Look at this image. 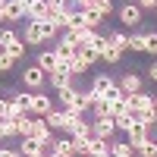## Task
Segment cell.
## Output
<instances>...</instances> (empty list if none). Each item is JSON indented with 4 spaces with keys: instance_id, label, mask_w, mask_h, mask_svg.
I'll return each instance as SVG.
<instances>
[{
    "instance_id": "obj_1",
    "label": "cell",
    "mask_w": 157,
    "mask_h": 157,
    "mask_svg": "<svg viewBox=\"0 0 157 157\" xmlns=\"http://www.w3.org/2000/svg\"><path fill=\"white\" fill-rule=\"evenodd\" d=\"M22 104H25V110H29L32 116H47L50 110H54V101H50L44 91H22Z\"/></svg>"
},
{
    "instance_id": "obj_2",
    "label": "cell",
    "mask_w": 157,
    "mask_h": 157,
    "mask_svg": "<svg viewBox=\"0 0 157 157\" xmlns=\"http://www.w3.org/2000/svg\"><path fill=\"white\" fill-rule=\"evenodd\" d=\"M19 82L25 85V91H44V85H47V72L38 66V63H32V66H25V69L19 72Z\"/></svg>"
},
{
    "instance_id": "obj_3",
    "label": "cell",
    "mask_w": 157,
    "mask_h": 157,
    "mask_svg": "<svg viewBox=\"0 0 157 157\" xmlns=\"http://www.w3.org/2000/svg\"><path fill=\"white\" fill-rule=\"evenodd\" d=\"M63 132H69V138H72V135H91V123H85L82 113L63 110Z\"/></svg>"
},
{
    "instance_id": "obj_4",
    "label": "cell",
    "mask_w": 157,
    "mask_h": 157,
    "mask_svg": "<svg viewBox=\"0 0 157 157\" xmlns=\"http://www.w3.org/2000/svg\"><path fill=\"white\" fill-rule=\"evenodd\" d=\"M157 135V126H145V123H135V126H129L126 129V141L132 148H138L141 141H148V138H154Z\"/></svg>"
},
{
    "instance_id": "obj_5",
    "label": "cell",
    "mask_w": 157,
    "mask_h": 157,
    "mask_svg": "<svg viewBox=\"0 0 157 157\" xmlns=\"http://www.w3.org/2000/svg\"><path fill=\"white\" fill-rule=\"evenodd\" d=\"M116 132V120L113 116H94V123H91V138H113Z\"/></svg>"
},
{
    "instance_id": "obj_6",
    "label": "cell",
    "mask_w": 157,
    "mask_h": 157,
    "mask_svg": "<svg viewBox=\"0 0 157 157\" xmlns=\"http://www.w3.org/2000/svg\"><path fill=\"white\" fill-rule=\"evenodd\" d=\"M141 13H145V10H141L135 0H126V3L116 10V16H120L123 25H141Z\"/></svg>"
},
{
    "instance_id": "obj_7",
    "label": "cell",
    "mask_w": 157,
    "mask_h": 157,
    "mask_svg": "<svg viewBox=\"0 0 157 157\" xmlns=\"http://www.w3.org/2000/svg\"><path fill=\"white\" fill-rule=\"evenodd\" d=\"M98 50H101V60H104V63H107V66H116V63H120V60H123V50H120V47H116V44L110 41V38H107V35H104V38H101V44H98Z\"/></svg>"
},
{
    "instance_id": "obj_8",
    "label": "cell",
    "mask_w": 157,
    "mask_h": 157,
    "mask_svg": "<svg viewBox=\"0 0 157 157\" xmlns=\"http://www.w3.org/2000/svg\"><path fill=\"white\" fill-rule=\"evenodd\" d=\"M32 135L41 145H54V129L44 123V116H32Z\"/></svg>"
},
{
    "instance_id": "obj_9",
    "label": "cell",
    "mask_w": 157,
    "mask_h": 157,
    "mask_svg": "<svg viewBox=\"0 0 157 157\" xmlns=\"http://www.w3.org/2000/svg\"><path fill=\"white\" fill-rule=\"evenodd\" d=\"M22 41H25V47H41V44H44V41H41V22H35V19L25 22V29H22Z\"/></svg>"
},
{
    "instance_id": "obj_10",
    "label": "cell",
    "mask_w": 157,
    "mask_h": 157,
    "mask_svg": "<svg viewBox=\"0 0 157 157\" xmlns=\"http://www.w3.org/2000/svg\"><path fill=\"white\" fill-rule=\"evenodd\" d=\"M29 13H25V3L22 0H6L3 3V19L6 22H19V19H25Z\"/></svg>"
},
{
    "instance_id": "obj_11",
    "label": "cell",
    "mask_w": 157,
    "mask_h": 157,
    "mask_svg": "<svg viewBox=\"0 0 157 157\" xmlns=\"http://www.w3.org/2000/svg\"><path fill=\"white\" fill-rule=\"evenodd\" d=\"M129 98H132L135 113H151L154 110V94H148V91H135V94H129Z\"/></svg>"
},
{
    "instance_id": "obj_12",
    "label": "cell",
    "mask_w": 157,
    "mask_h": 157,
    "mask_svg": "<svg viewBox=\"0 0 157 157\" xmlns=\"http://www.w3.org/2000/svg\"><path fill=\"white\" fill-rule=\"evenodd\" d=\"M113 85H116V82H113V75H110V72H101V75H94V78H91V91H94L98 98H104Z\"/></svg>"
},
{
    "instance_id": "obj_13",
    "label": "cell",
    "mask_w": 157,
    "mask_h": 157,
    "mask_svg": "<svg viewBox=\"0 0 157 157\" xmlns=\"http://www.w3.org/2000/svg\"><path fill=\"white\" fill-rule=\"evenodd\" d=\"M78 13V19H82L85 29H98V25H104V16L94 10V6H88V10H75Z\"/></svg>"
},
{
    "instance_id": "obj_14",
    "label": "cell",
    "mask_w": 157,
    "mask_h": 157,
    "mask_svg": "<svg viewBox=\"0 0 157 157\" xmlns=\"http://www.w3.org/2000/svg\"><path fill=\"white\" fill-rule=\"evenodd\" d=\"M123 88V94H135V91H141V75H135V72H126V75H120V82H116Z\"/></svg>"
},
{
    "instance_id": "obj_15",
    "label": "cell",
    "mask_w": 157,
    "mask_h": 157,
    "mask_svg": "<svg viewBox=\"0 0 157 157\" xmlns=\"http://www.w3.org/2000/svg\"><path fill=\"white\" fill-rule=\"evenodd\" d=\"M57 63H60V57H57L54 47H50V50H38V66H41L44 72H54Z\"/></svg>"
},
{
    "instance_id": "obj_16",
    "label": "cell",
    "mask_w": 157,
    "mask_h": 157,
    "mask_svg": "<svg viewBox=\"0 0 157 157\" xmlns=\"http://www.w3.org/2000/svg\"><path fill=\"white\" fill-rule=\"evenodd\" d=\"M88 157H110V141L107 138H91Z\"/></svg>"
},
{
    "instance_id": "obj_17",
    "label": "cell",
    "mask_w": 157,
    "mask_h": 157,
    "mask_svg": "<svg viewBox=\"0 0 157 157\" xmlns=\"http://www.w3.org/2000/svg\"><path fill=\"white\" fill-rule=\"evenodd\" d=\"M47 16H50L47 0H38L35 6H29V19H35V22H47Z\"/></svg>"
},
{
    "instance_id": "obj_18",
    "label": "cell",
    "mask_w": 157,
    "mask_h": 157,
    "mask_svg": "<svg viewBox=\"0 0 157 157\" xmlns=\"http://www.w3.org/2000/svg\"><path fill=\"white\" fill-rule=\"evenodd\" d=\"M19 151H22V157H29V154L44 151V145H41V141H38L35 135H22V145H19Z\"/></svg>"
},
{
    "instance_id": "obj_19",
    "label": "cell",
    "mask_w": 157,
    "mask_h": 157,
    "mask_svg": "<svg viewBox=\"0 0 157 157\" xmlns=\"http://www.w3.org/2000/svg\"><path fill=\"white\" fill-rule=\"evenodd\" d=\"M110 157H135V148L129 141H110Z\"/></svg>"
},
{
    "instance_id": "obj_20",
    "label": "cell",
    "mask_w": 157,
    "mask_h": 157,
    "mask_svg": "<svg viewBox=\"0 0 157 157\" xmlns=\"http://www.w3.org/2000/svg\"><path fill=\"white\" fill-rule=\"evenodd\" d=\"M54 151L60 154V157H75V145H72V138H54Z\"/></svg>"
},
{
    "instance_id": "obj_21",
    "label": "cell",
    "mask_w": 157,
    "mask_h": 157,
    "mask_svg": "<svg viewBox=\"0 0 157 157\" xmlns=\"http://www.w3.org/2000/svg\"><path fill=\"white\" fill-rule=\"evenodd\" d=\"M78 57H82L88 66H94V63L101 60V50H98V44H88V47H78Z\"/></svg>"
},
{
    "instance_id": "obj_22",
    "label": "cell",
    "mask_w": 157,
    "mask_h": 157,
    "mask_svg": "<svg viewBox=\"0 0 157 157\" xmlns=\"http://www.w3.org/2000/svg\"><path fill=\"white\" fill-rule=\"evenodd\" d=\"M72 145H75V157H88L91 135H72Z\"/></svg>"
},
{
    "instance_id": "obj_23",
    "label": "cell",
    "mask_w": 157,
    "mask_h": 157,
    "mask_svg": "<svg viewBox=\"0 0 157 157\" xmlns=\"http://www.w3.org/2000/svg\"><path fill=\"white\" fill-rule=\"evenodd\" d=\"M126 50H132V54H145V35H141V32L129 35V44H126Z\"/></svg>"
},
{
    "instance_id": "obj_24",
    "label": "cell",
    "mask_w": 157,
    "mask_h": 157,
    "mask_svg": "<svg viewBox=\"0 0 157 157\" xmlns=\"http://www.w3.org/2000/svg\"><path fill=\"white\" fill-rule=\"evenodd\" d=\"M60 35V25L57 22H41V41H54Z\"/></svg>"
},
{
    "instance_id": "obj_25",
    "label": "cell",
    "mask_w": 157,
    "mask_h": 157,
    "mask_svg": "<svg viewBox=\"0 0 157 157\" xmlns=\"http://www.w3.org/2000/svg\"><path fill=\"white\" fill-rule=\"evenodd\" d=\"M88 69H91V66H88V63L78 57V54H75V57H69V72H72V75H82V72H88Z\"/></svg>"
},
{
    "instance_id": "obj_26",
    "label": "cell",
    "mask_w": 157,
    "mask_h": 157,
    "mask_svg": "<svg viewBox=\"0 0 157 157\" xmlns=\"http://www.w3.org/2000/svg\"><path fill=\"white\" fill-rule=\"evenodd\" d=\"M116 120V129H120V132H126L129 126H135L138 120H135V113H120V116H113Z\"/></svg>"
},
{
    "instance_id": "obj_27",
    "label": "cell",
    "mask_w": 157,
    "mask_h": 157,
    "mask_svg": "<svg viewBox=\"0 0 157 157\" xmlns=\"http://www.w3.org/2000/svg\"><path fill=\"white\" fill-rule=\"evenodd\" d=\"M6 54H10L13 60H22V57H25V41H22V38H16V41L6 47Z\"/></svg>"
},
{
    "instance_id": "obj_28",
    "label": "cell",
    "mask_w": 157,
    "mask_h": 157,
    "mask_svg": "<svg viewBox=\"0 0 157 157\" xmlns=\"http://www.w3.org/2000/svg\"><path fill=\"white\" fill-rule=\"evenodd\" d=\"M135 151H138L141 157H157V141H154V138H148V141H141Z\"/></svg>"
},
{
    "instance_id": "obj_29",
    "label": "cell",
    "mask_w": 157,
    "mask_h": 157,
    "mask_svg": "<svg viewBox=\"0 0 157 157\" xmlns=\"http://www.w3.org/2000/svg\"><path fill=\"white\" fill-rule=\"evenodd\" d=\"M145 35V54L157 57V32H141Z\"/></svg>"
},
{
    "instance_id": "obj_30",
    "label": "cell",
    "mask_w": 157,
    "mask_h": 157,
    "mask_svg": "<svg viewBox=\"0 0 157 157\" xmlns=\"http://www.w3.org/2000/svg\"><path fill=\"white\" fill-rule=\"evenodd\" d=\"M91 113H94V116H110V101L98 98L94 104H91Z\"/></svg>"
},
{
    "instance_id": "obj_31",
    "label": "cell",
    "mask_w": 157,
    "mask_h": 157,
    "mask_svg": "<svg viewBox=\"0 0 157 157\" xmlns=\"http://www.w3.org/2000/svg\"><path fill=\"white\" fill-rule=\"evenodd\" d=\"M44 123H47L50 129H63V110H50V113L44 116Z\"/></svg>"
},
{
    "instance_id": "obj_32",
    "label": "cell",
    "mask_w": 157,
    "mask_h": 157,
    "mask_svg": "<svg viewBox=\"0 0 157 157\" xmlns=\"http://www.w3.org/2000/svg\"><path fill=\"white\" fill-rule=\"evenodd\" d=\"M16 38H19V35L13 32V29H0V50H6L13 41H16Z\"/></svg>"
},
{
    "instance_id": "obj_33",
    "label": "cell",
    "mask_w": 157,
    "mask_h": 157,
    "mask_svg": "<svg viewBox=\"0 0 157 157\" xmlns=\"http://www.w3.org/2000/svg\"><path fill=\"white\" fill-rule=\"evenodd\" d=\"M107 38H110V41L120 47V50H123V54H126V44H129V35H126V32H110Z\"/></svg>"
},
{
    "instance_id": "obj_34",
    "label": "cell",
    "mask_w": 157,
    "mask_h": 157,
    "mask_svg": "<svg viewBox=\"0 0 157 157\" xmlns=\"http://www.w3.org/2000/svg\"><path fill=\"white\" fill-rule=\"evenodd\" d=\"M91 6H94L101 16H110L113 13V0H91Z\"/></svg>"
},
{
    "instance_id": "obj_35",
    "label": "cell",
    "mask_w": 157,
    "mask_h": 157,
    "mask_svg": "<svg viewBox=\"0 0 157 157\" xmlns=\"http://www.w3.org/2000/svg\"><path fill=\"white\" fill-rule=\"evenodd\" d=\"M0 123H3V135H6V138L19 135V123H16V120H10V116H6V120H0Z\"/></svg>"
},
{
    "instance_id": "obj_36",
    "label": "cell",
    "mask_w": 157,
    "mask_h": 157,
    "mask_svg": "<svg viewBox=\"0 0 157 157\" xmlns=\"http://www.w3.org/2000/svg\"><path fill=\"white\" fill-rule=\"evenodd\" d=\"M13 66H16V60H13L6 50H0V72H10Z\"/></svg>"
},
{
    "instance_id": "obj_37",
    "label": "cell",
    "mask_w": 157,
    "mask_h": 157,
    "mask_svg": "<svg viewBox=\"0 0 157 157\" xmlns=\"http://www.w3.org/2000/svg\"><path fill=\"white\" fill-rule=\"evenodd\" d=\"M69 6H72V10H88L91 0H69Z\"/></svg>"
},
{
    "instance_id": "obj_38",
    "label": "cell",
    "mask_w": 157,
    "mask_h": 157,
    "mask_svg": "<svg viewBox=\"0 0 157 157\" xmlns=\"http://www.w3.org/2000/svg\"><path fill=\"white\" fill-rule=\"evenodd\" d=\"M0 157H22V151H19V148H3Z\"/></svg>"
},
{
    "instance_id": "obj_39",
    "label": "cell",
    "mask_w": 157,
    "mask_h": 157,
    "mask_svg": "<svg viewBox=\"0 0 157 157\" xmlns=\"http://www.w3.org/2000/svg\"><path fill=\"white\" fill-rule=\"evenodd\" d=\"M141 10H157V0H135Z\"/></svg>"
},
{
    "instance_id": "obj_40",
    "label": "cell",
    "mask_w": 157,
    "mask_h": 157,
    "mask_svg": "<svg viewBox=\"0 0 157 157\" xmlns=\"http://www.w3.org/2000/svg\"><path fill=\"white\" fill-rule=\"evenodd\" d=\"M148 78H151V82H157V63H151V66H148Z\"/></svg>"
},
{
    "instance_id": "obj_41",
    "label": "cell",
    "mask_w": 157,
    "mask_h": 157,
    "mask_svg": "<svg viewBox=\"0 0 157 157\" xmlns=\"http://www.w3.org/2000/svg\"><path fill=\"white\" fill-rule=\"evenodd\" d=\"M6 107H10L6 98H0V120H6Z\"/></svg>"
},
{
    "instance_id": "obj_42",
    "label": "cell",
    "mask_w": 157,
    "mask_h": 157,
    "mask_svg": "<svg viewBox=\"0 0 157 157\" xmlns=\"http://www.w3.org/2000/svg\"><path fill=\"white\" fill-rule=\"evenodd\" d=\"M50 6H63V3H69V0H47Z\"/></svg>"
},
{
    "instance_id": "obj_43",
    "label": "cell",
    "mask_w": 157,
    "mask_h": 157,
    "mask_svg": "<svg viewBox=\"0 0 157 157\" xmlns=\"http://www.w3.org/2000/svg\"><path fill=\"white\" fill-rule=\"evenodd\" d=\"M22 3H25V13H29V6H35L38 0H22Z\"/></svg>"
},
{
    "instance_id": "obj_44",
    "label": "cell",
    "mask_w": 157,
    "mask_h": 157,
    "mask_svg": "<svg viewBox=\"0 0 157 157\" xmlns=\"http://www.w3.org/2000/svg\"><path fill=\"white\" fill-rule=\"evenodd\" d=\"M3 138H6V135H3V123H0V141H3Z\"/></svg>"
},
{
    "instance_id": "obj_45",
    "label": "cell",
    "mask_w": 157,
    "mask_h": 157,
    "mask_svg": "<svg viewBox=\"0 0 157 157\" xmlns=\"http://www.w3.org/2000/svg\"><path fill=\"white\" fill-rule=\"evenodd\" d=\"M154 110H157V94H154Z\"/></svg>"
},
{
    "instance_id": "obj_46",
    "label": "cell",
    "mask_w": 157,
    "mask_h": 157,
    "mask_svg": "<svg viewBox=\"0 0 157 157\" xmlns=\"http://www.w3.org/2000/svg\"><path fill=\"white\" fill-rule=\"evenodd\" d=\"M3 3H6V0H0V6H3Z\"/></svg>"
},
{
    "instance_id": "obj_47",
    "label": "cell",
    "mask_w": 157,
    "mask_h": 157,
    "mask_svg": "<svg viewBox=\"0 0 157 157\" xmlns=\"http://www.w3.org/2000/svg\"><path fill=\"white\" fill-rule=\"evenodd\" d=\"M0 151H3V148H0Z\"/></svg>"
}]
</instances>
